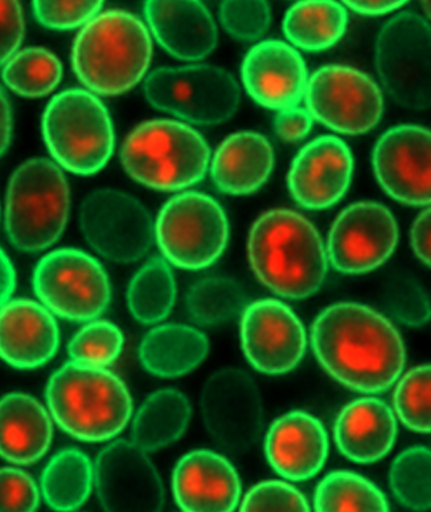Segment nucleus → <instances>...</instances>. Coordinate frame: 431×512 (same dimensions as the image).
I'll list each match as a JSON object with an SVG mask.
<instances>
[{
  "label": "nucleus",
  "mask_w": 431,
  "mask_h": 512,
  "mask_svg": "<svg viewBox=\"0 0 431 512\" xmlns=\"http://www.w3.org/2000/svg\"><path fill=\"white\" fill-rule=\"evenodd\" d=\"M26 32L19 2H0V65L7 63L23 42Z\"/></svg>",
  "instance_id": "obj_44"
},
{
  "label": "nucleus",
  "mask_w": 431,
  "mask_h": 512,
  "mask_svg": "<svg viewBox=\"0 0 431 512\" xmlns=\"http://www.w3.org/2000/svg\"><path fill=\"white\" fill-rule=\"evenodd\" d=\"M269 464L281 477L307 481L326 464L328 437L316 417L306 412H290L270 427L265 442Z\"/></svg>",
  "instance_id": "obj_23"
},
{
  "label": "nucleus",
  "mask_w": 431,
  "mask_h": 512,
  "mask_svg": "<svg viewBox=\"0 0 431 512\" xmlns=\"http://www.w3.org/2000/svg\"><path fill=\"white\" fill-rule=\"evenodd\" d=\"M191 404L176 389H160L139 408L133 423V442L145 452L167 448L190 424Z\"/></svg>",
  "instance_id": "obj_29"
},
{
  "label": "nucleus",
  "mask_w": 431,
  "mask_h": 512,
  "mask_svg": "<svg viewBox=\"0 0 431 512\" xmlns=\"http://www.w3.org/2000/svg\"><path fill=\"white\" fill-rule=\"evenodd\" d=\"M80 228L98 255L118 264L141 260L155 239L149 210L133 195L113 188L86 196L80 208Z\"/></svg>",
  "instance_id": "obj_12"
},
{
  "label": "nucleus",
  "mask_w": 431,
  "mask_h": 512,
  "mask_svg": "<svg viewBox=\"0 0 431 512\" xmlns=\"http://www.w3.org/2000/svg\"><path fill=\"white\" fill-rule=\"evenodd\" d=\"M123 348V334L113 323L94 321L82 329L68 344L72 362L105 368L116 362Z\"/></svg>",
  "instance_id": "obj_38"
},
{
  "label": "nucleus",
  "mask_w": 431,
  "mask_h": 512,
  "mask_svg": "<svg viewBox=\"0 0 431 512\" xmlns=\"http://www.w3.org/2000/svg\"><path fill=\"white\" fill-rule=\"evenodd\" d=\"M385 305L392 317L402 325L421 327L431 318V305L425 290L409 277H398L385 294Z\"/></svg>",
  "instance_id": "obj_39"
},
{
  "label": "nucleus",
  "mask_w": 431,
  "mask_h": 512,
  "mask_svg": "<svg viewBox=\"0 0 431 512\" xmlns=\"http://www.w3.org/2000/svg\"><path fill=\"white\" fill-rule=\"evenodd\" d=\"M397 421L388 404L375 397L352 401L335 423V441L344 457L356 464H373L391 452Z\"/></svg>",
  "instance_id": "obj_25"
},
{
  "label": "nucleus",
  "mask_w": 431,
  "mask_h": 512,
  "mask_svg": "<svg viewBox=\"0 0 431 512\" xmlns=\"http://www.w3.org/2000/svg\"><path fill=\"white\" fill-rule=\"evenodd\" d=\"M163 256L178 268L215 264L227 248L229 223L223 207L201 192H183L164 204L155 223Z\"/></svg>",
  "instance_id": "obj_9"
},
{
  "label": "nucleus",
  "mask_w": 431,
  "mask_h": 512,
  "mask_svg": "<svg viewBox=\"0 0 431 512\" xmlns=\"http://www.w3.org/2000/svg\"><path fill=\"white\" fill-rule=\"evenodd\" d=\"M311 343L324 370L353 391H388L404 371L400 333L384 315L360 303L323 310L311 329Z\"/></svg>",
  "instance_id": "obj_1"
},
{
  "label": "nucleus",
  "mask_w": 431,
  "mask_h": 512,
  "mask_svg": "<svg viewBox=\"0 0 431 512\" xmlns=\"http://www.w3.org/2000/svg\"><path fill=\"white\" fill-rule=\"evenodd\" d=\"M43 135L55 161L76 175H93L104 169L116 145L108 109L84 89L64 90L49 101Z\"/></svg>",
  "instance_id": "obj_7"
},
{
  "label": "nucleus",
  "mask_w": 431,
  "mask_h": 512,
  "mask_svg": "<svg viewBox=\"0 0 431 512\" xmlns=\"http://www.w3.org/2000/svg\"><path fill=\"white\" fill-rule=\"evenodd\" d=\"M241 75L257 104L279 112L297 106L309 84L301 53L279 40L254 45L245 56Z\"/></svg>",
  "instance_id": "obj_20"
},
{
  "label": "nucleus",
  "mask_w": 431,
  "mask_h": 512,
  "mask_svg": "<svg viewBox=\"0 0 431 512\" xmlns=\"http://www.w3.org/2000/svg\"><path fill=\"white\" fill-rule=\"evenodd\" d=\"M313 125L314 118L309 110L298 108V106L281 110L274 122L278 137L287 142H297L306 138L313 129Z\"/></svg>",
  "instance_id": "obj_45"
},
{
  "label": "nucleus",
  "mask_w": 431,
  "mask_h": 512,
  "mask_svg": "<svg viewBox=\"0 0 431 512\" xmlns=\"http://www.w3.org/2000/svg\"><path fill=\"white\" fill-rule=\"evenodd\" d=\"M187 310L201 326L224 325L246 310L245 290L232 278L207 277L192 285Z\"/></svg>",
  "instance_id": "obj_34"
},
{
  "label": "nucleus",
  "mask_w": 431,
  "mask_h": 512,
  "mask_svg": "<svg viewBox=\"0 0 431 512\" xmlns=\"http://www.w3.org/2000/svg\"><path fill=\"white\" fill-rule=\"evenodd\" d=\"M172 490L183 512H235L241 482L227 458L211 450H196L175 466Z\"/></svg>",
  "instance_id": "obj_21"
},
{
  "label": "nucleus",
  "mask_w": 431,
  "mask_h": 512,
  "mask_svg": "<svg viewBox=\"0 0 431 512\" xmlns=\"http://www.w3.org/2000/svg\"><path fill=\"white\" fill-rule=\"evenodd\" d=\"M145 15L155 39L179 60L196 61L211 55L217 27L200 2H146Z\"/></svg>",
  "instance_id": "obj_24"
},
{
  "label": "nucleus",
  "mask_w": 431,
  "mask_h": 512,
  "mask_svg": "<svg viewBox=\"0 0 431 512\" xmlns=\"http://www.w3.org/2000/svg\"><path fill=\"white\" fill-rule=\"evenodd\" d=\"M422 10H424L425 14L428 15V18L431 20V2H422Z\"/></svg>",
  "instance_id": "obj_50"
},
{
  "label": "nucleus",
  "mask_w": 431,
  "mask_h": 512,
  "mask_svg": "<svg viewBox=\"0 0 431 512\" xmlns=\"http://www.w3.org/2000/svg\"><path fill=\"white\" fill-rule=\"evenodd\" d=\"M102 2H34L35 18L51 30L85 26L101 11Z\"/></svg>",
  "instance_id": "obj_43"
},
{
  "label": "nucleus",
  "mask_w": 431,
  "mask_h": 512,
  "mask_svg": "<svg viewBox=\"0 0 431 512\" xmlns=\"http://www.w3.org/2000/svg\"><path fill=\"white\" fill-rule=\"evenodd\" d=\"M59 344V326L47 307L31 299H15L0 309V359L11 367H43Z\"/></svg>",
  "instance_id": "obj_22"
},
{
  "label": "nucleus",
  "mask_w": 431,
  "mask_h": 512,
  "mask_svg": "<svg viewBox=\"0 0 431 512\" xmlns=\"http://www.w3.org/2000/svg\"><path fill=\"white\" fill-rule=\"evenodd\" d=\"M220 20L225 31L233 38L252 42L269 30L272 10L266 2H223Z\"/></svg>",
  "instance_id": "obj_40"
},
{
  "label": "nucleus",
  "mask_w": 431,
  "mask_h": 512,
  "mask_svg": "<svg viewBox=\"0 0 431 512\" xmlns=\"http://www.w3.org/2000/svg\"><path fill=\"white\" fill-rule=\"evenodd\" d=\"M344 4H347V7H350L357 14L379 16L400 10L402 6H405L406 2H391V0H387V2H346Z\"/></svg>",
  "instance_id": "obj_49"
},
{
  "label": "nucleus",
  "mask_w": 431,
  "mask_h": 512,
  "mask_svg": "<svg viewBox=\"0 0 431 512\" xmlns=\"http://www.w3.org/2000/svg\"><path fill=\"white\" fill-rule=\"evenodd\" d=\"M63 65L48 49L31 47L15 53L4 65V83L19 96H47L63 79Z\"/></svg>",
  "instance_id": "obj_35"
},
{
  "label": "nucleus",
  "mask_w": 431,
  "mask_h": 512,
  "mask_svg": "<svg viewBox=\"0 0 431 512\" xmlns=\"http://www.w3.org/2000/svg\"><path fill=\"white\" fill-rule=\"evenodd\" d=\"M52 420L35 397L8 393L0 399V457L14 465L35 464L51 448Z\"/></svg>",
  "instance_id": "obj_26"
},
{
  "label": "nucleus",
  "mask_w": 431,
  "mask_h": 512,
  "mask_svg": "<svg viewBox=\"0 0 431 512\" xmlns=\"http://www.w3.org/2000/svg\"><path fill=\"white\" fill-rule=\"evenodd\" d=\"M410 243L416 256L431 268V207L414 220Z\"/></svg>",
  "instance_id": "obj_46"
},
{
  "label": "nucleus",
  "mask_w": 431,
  "mask_h": 512,
  "mask_svg": "<svg viewBox=\"0 0 431 512\" xmlns=\"http://www.w3.org/2000/svg\"><path fill=\"white\" fill-rule=\"evenodd\" d=\"M398 236L397 221L383 204H351L332 224L327 256L340 273L372 272L391 258Z\"/></svg>",
  "instance_id": "obj_15"
},
{
  "label": "nucleus",
  "mask_w": 431,
  "mask_h": 512,
  "mask_svg": "<svg viewBox=\"0 0 431 512\" xmlns=\"http://www.w3.org/2000/svg\"><path fill=\"white\" fill-rule=\"evenodd\" d=\"M372 163L380 186L396 202L431 206V130L400 125L385 131Z\"/></svg>",
  "instance_id": "obj_17"
},
{
  "label": "nucleus",
  "mask_w": 431,
  "mask_h": 512,
  "mask_svg": "<svg viewBox=\"0 0 431 512\" xmlns=\"http://www.w3.org/2000/svg\"><path fill=\"white\" fill-rule=\"evenodd\" d=\"M209 159L211 150L203 135L172 120L143 122L121 149L127 174L158 191H179L199 183L207 174Z\"/></svg>",
  "instance_id": "obj_5"
},
{
  "label": "nucleus",
  "mask_w": 431,
  "mask_h": 512,
  "mask_svg": "<svg viewBox=\"0 0 431 512\" xmlns=\"http://www.w3.org/2000/svg\"><path fill=\"white\" fill-rule=\"evenodd\" d=\"M248 255L258 280L279 297L314 296L327 277L322 237L298 212L273 210L262 215L250 229Z\"/></svg>",
  "instance_id": "obj_2"
},
{
  "label": "nucleus",
  "mask_w": 431,
  "mask_h": 512,
  "mask_svg": "<svg viewBox=\"0 0 431 512\" xmlns=\"http://www.w3.org/2000/svg\"><path fill=\"white\" fill-rule=\"evenodd\" d=\"M209 351L208 338L186 325L155 327L143 339L139 358L150 374L159 378H179L194 371Z\"/></svg>",
  "instance_id": "obj_28"
},
{
  "label": "nucleus",
  "mask_w": 431,
  "mask_h": 512,
  "mask_svg": "<svg viewBox=\"0 0 431 512\" xmlns=\"http://www.w3.org/2000/svg\"><path fill=\"white\" fill-rule=\"evenodd\" d=\"M71 190L60 167L45 158L24 162L12 174L6 199L8 240L22 252L52 247L67 227Z\"/></svg>",
  "instance_id": "obj_6"
},
{
  "label": "nucleus",
  "mask_w": 431,
  "mask_h": 512,
  "mask_svg": "<svg viewBox=\"0 0 431 512\" xmlns=\"http://www.w3.org/2000/svg\"><path fill=\"white\" fill-rule=\"evenodd\" d=\"M201 413L213 440L229 452L252 448L264 429L260 391L238 368H224L207 380L201 393Z\"/></svg>",
  "instance_id": "obj_14"
},
{
  "label": "nucleus",
  "mask_w": 431,
  "mask_h": 512,
  "mask_svg": "<svg viewBox=\"0 0 431 512\" xmlns=\"http://www.w3.org/2000/svg\"><path fill=\"white\" fill-rule=\"evenodd\" d=\"M40 506V489L26 471L0 469V512H36Z\"/></svg>",
  "instance_id": "obj_42"
},
{
  "label": "nucleus",
  "mask_w": 431,
  "mask_h": 512,
  "mask_svg": "<svg viewBox=\"0 0 431 512\" xmlns=\"http://www.w3.org/2000/svg\"><path fill=\"white\" fill-rule=\"evenodd\" d=\"M94 482V466L79 449L55 454L41 474L40 491L49 509L73 512L88 501Z\"/></svg>",
  "instance_id": "obj_30"
},
{
  "label": "nucleus",
  "mask_w": 431,
  "mask_h": 512,
  "mask_svg": "<svg viewBox=\"0 0 431 512\" xmlns=\"http://www.w3.org/2000/svg\"><path fill=\"white\" fill-rule=\"evenodd\" d=\"M315 512H391L383 491L352 471H334L315 491Z\"/></svg>",
  "instance_id": "obj_33"
},
{
  "label": "nucleus",
  "mask_w": 431,
  "mask_h": 512,
  "mask_svg": "<svg viewBox=\"0 0 431 512\" xmlns=\"http://www.w3.org/2000/svg\"><path fill=\"white\" fill-rule=\"evenodd\" d=\"M273 167L274 150L268 139L254 131H241L216 150L211 174L217 190L242 196L260 190Z\"/></svg>",
  "instance_id": "obj_27"
},
{
  "label": "nucleus",
  "mask_w": 431,
  "mask_h": 512,
  "mask_svg": "<svg viewBox=\"0 0 431 512\" xmlns=\"http://www.w3.org/2000/svg\"><path fill=\"white\" fill-rule=\"evenodd\" d=\"M98 501L105 512H162L164 486L145 450L118 440L98 454L94 466Z\"/></svg>",
  "instance_id": "obj_16"
},
{
  "label": "nucleus",
  "mask_w": 431,
  "mask_h": 512,
  "mask_svg": "<svg viewBox=\"0 0 431 512\" xmlns=\"http://www.w3.org/2000/svg\"><path fill=\"white\" fill-rule=\"evenodd\" d=\"M176 299L171 266L160 257L151 258L133 277L127 290L130 313L138 322L153 325L170 315Z\"/></svg>",
  "instance_id": "obj_32"
},
{
  "label": "nucleus",
  "mask_w": 431,
  "mask_h": 512,
  "mask_svg": "<svg viewBox=\"0 0 431 512\" xmlns=\"http://www.w3.org/2000/svg\"><path fill=\"white\" fill-rule=\"evenodd\" d=\"M143 92L154 108L201 126L231 120L241 100L240 86L231 73L204 64L155 69Z\"/></svg>",
  "instance_id": "obj_8"
},
{
  "label": "nucleus",
  "mask_w": 431,
  "mask_h": 512,
  "mask_svg": "<svg viewBox=\"0 0 431 512\" xmlns=\"http://www.w3.org/2000/svg\"><path fill=\"white\" fill-rule=\"evenodd\" d=\"M16 286V273L14 265L10 258L6 255V252L0 248V309L8 301L14 293Z\"/></svg>",
  "instance_id": "obj_47"
},
{
  "label": "nucleus",
  "mask_w": 431,
  "mask_h": 512,
  "mask_svg": "<svg viewBox=\"0 0 431 512\" xmlns=\"http://www.w3.org/2000/svg\"><path fill=\"white\" fill-rule=\"evenodd\" d=\"M394 408L406 428L431 433V364L413 368L398 382Z\"/></svg>",
  "instance_id": "obj_37"
},
{
  "label": "nucleus",
  "mask_w": 431,
  "mask_h": 512,
  "mask_svg": "<svg viewBox=\"0 0 431 512\" xmlns=\"http://www.w3.org/2000/svg\"><path fill=\"white\" fill-rule=\"evenodd\" d=\"M305 97L311 116L340 134L368 133L384 113L379 85L365 73L344 65L318 69L307 84Z\"/></svg>",
  "instance_id": "obj_13"
},
{
  "label": "nucleus",
  "mask_w": 431,
  "mask_h": 512,
  "mask_svg": "<svg viewBox=\"0 0 431 512\" xmlns=\"http://www.w3.org/2000/svg\"><path fill=\"white\" fill-rule=\"evenodd\" d=\"M389 483L394 497L406 509L431 510V450L416 446L393 461Z\"/></svg>",
  "instance_id": "obj_36"
},
{
  "label": "nucleus",
  "mask_w": 431,
  "mask_h": 512,
  "mask_svg": "<svg viewBox=\"0 0 431 512\" xmlns=\"http://www.w3.org/2000/svg\"><path fill=\"white\" fill-rule=\"evenodd\" d=\"M34 289L53 314L73 322H89L108 309L112 286L104 266L79 249L48 253L34 272Z\"/></svg>",
  "instance_id": "obj_11"
},
{
  "label": "nucleus",
  "mask_w": 431,
  "mask_h": 512,
  "mask_svg": "<svg viewBox=\"0 0 431 512\" xmlns=\"http://www.w3.org/2000/svg\"><path fill=\"white\" fill-rule=\"evenodd\" d=\"M153 57L146 24L130 12L98 14L73 44V71L82 84L101 96H118L141 83Z\"/></svg>",
  "instance_id": "obj_3"
},
{
  "label": "nucleus",
  "mask_w": 431,
  "mask_h": 512,
  "mask_svg": "<svg viewBox=\"0 0 431 512\" xmlns=\"http://www.w3.org/2000/svg\"><path fill=\"white\" fill-rule=\"evenodd\" d=\"M12 135V110L10 101L2 86H0V157L11 143Z\"/></svg>",
  "instance_id": "obj_48"
},
{
  "label": "nucleus",
  "mask_w": 431,
  "mask_h": 512,
  "mask_svg": "<svg viewBox=\"0 0 431 512\" xmlns=\"http://www.w3.org/2000/svg\"><path fill=\"white\" fill-rule=\"evenodd\" d=\"M45 397L53 420L80 441L112 440L133 415L126 384L102 367L64 364L49 379Z\"/></svg>",
  "instance_id": "obj_4"
},
{
  "label": "nucleus",
  "mask_w": 431,
  "mask_h": 512,
  "mask_svg": "<svg viewBox=\"0 0 431 512\" xmlns=\"http://www.w3.org/2000/svg\"><path fill=\"white\" fill-rule=\"evenodd\" d=\"M381 84L402 108H431V27L416 12H401L381 28L376 40Z\"/></svg>",
  "instance_id": "obj_10"
},
{
  "label": "nucleus",
  "mask_w": 431,
  "mask_h": 512,
  "mask_svg": "<svg viewBox=\"0 0 431 512\" xmlns=\"http://www.w3.org/2000/svg\"><path fill=\"white\" fill-rule=\"evenodd\" d=\"M348 14L336 2H299L287 11L283 32L295 47L309 52L331 48L346 34Z\"/></svg>",
  "instance_id": "obj_31"
},
{
  "label": "nucleus",
  "mask_w": 431,
  "mask_h": 512,
  "mask_svg": "<svg viewBox=\"0 0 431 512\" xmlns=\"http://www.w3.org/2000/svg\"><path fill=\"white\" fill-rule=\"evenodd\" d=\"M241 341L250 364L266 375L293 371L305 356L307 346L301 319L277 299H262L246 307Z\"/></svg>",
  "instance_id": "obj_18"
},
{
  "label": "nucleus",
  "mask_w": 431,
  "mask_h": 512,
  "mask_svg": "<svg viewBox=\"0 0 431 512\" xmlns=\"http://www.w3.org/2000/svg\"><path fill=\"white\" fill-rule=\"evenodd\" d=\"M353 157L350 147L334 135H323L299 151L289 172V190L307 210H327L350 188Z\"/></svg>",
  "instance_id": "obj_19"
},
{
  "label": "nucleus",
  "mask_w": 431,
  "mask_h": 512,
  "mask_svg": "<svg viewBox=\"0 0 431 512\" xmlns=\"http://www.w3.org/2000/svg\"><path fill=\"white\" fill-rule=\"evenodd\" d=\"M240 512H311L297 487L281 481L258 483L246 494Z\"/></svg>",
  "instance_id": "obj_41"
}]
</instances>
